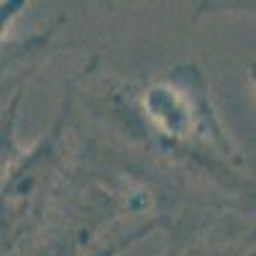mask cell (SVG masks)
Wrapping results in <instances>:
<instances>
[{
    "mask_svg": "<svg viewBox=\"0 0 256 256\" xmlns=\"http://www.w3.org/2000/svg\"><path fill=\"white\" fill-rule=\"evenodd\" d=\"M13 123H16V102L0 108V180L6 169L16 159V136H13Z\"/></svg>",
    "mask_w": 256,
    "mask_h": 256,
    "instance_id": "7a4b0ae2",
    "label": "cell"
},
{
    "mask_svg": "<svg viewBox=\"0 0 256 256\" xmlns=\"http://www.w3.org/2000/svg\"><path fill=\"white\" fill-rule=\"evenodd\" d=\"M20 8H24V3H0V44H3V36L10 28L13 18L18 16Z\"/></svg>",
    "mask_w": 256,
    "mask_h": 256,
    "instance_id": "3957f363",
    "label": "cell"
},
{
    "mask_svg": "<svg viewBox=\"0 0 256 256\" xmlns=\"http://www.w3.org/2000/svg\"><path fill=\"white\" fill-rule=\"evenodd\" d=\"M159 220L152 187L131 169L98 159L64 169L24 256H118Z\"/></svg>",
    "mask_w": 256,
    "mask_h": 256,
    "instance_id": "6da1fadb",
    "label": "cell"
}]
</instances>
